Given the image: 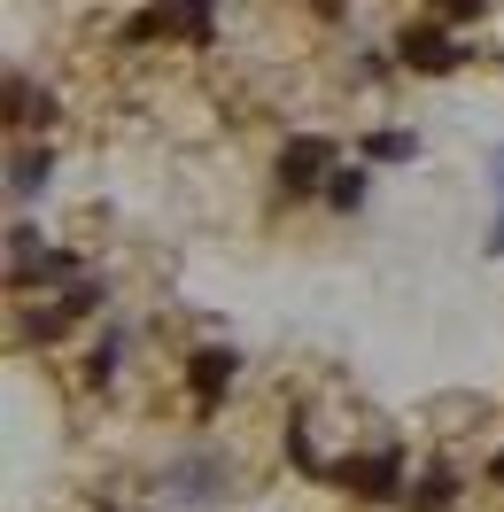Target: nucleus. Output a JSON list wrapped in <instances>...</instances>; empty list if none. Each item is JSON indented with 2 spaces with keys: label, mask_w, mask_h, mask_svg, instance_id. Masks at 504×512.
Here are the masks:
<instances>
[{
  "label": "nucleus",
  "mask_w": 504,
  "mask_h": 512,
  "mask_svg": "<svg viewBox=\"0 0 504 512\" xmlns=\"http://www.w3.org/2000/svg\"><path fill=\"white\" fill-rule=\"evenodd\" d=\"M334 481H342L349 497H365V505H388V497L404 489V458H396V450H365V458H342Z\"/></svg>",
  "instance_id": "f257e3e1"
},
{
  "label": "nucleus",
  "mask_w": 504,
  "mask_h": 512,
  "mask_svg": "<svg viewBox=\"0 0 504 512\" xmlns=\"http://www.w3.org/2000/svg\"><path fill=\"white\" fill-rule=\"evenodd\" d=\"M334 179V140H318V132H303V140H287L280 148V187L287 194H311Z\"/></svg>",
  "instance_id": "f03ea898"
},
{
  "label": "nucleus",
  "mask_w": 504,
  "mask_h": 512,
  "mask_svg": "<svg viewBox=\"0 0 504 512\" xmlns=\"http://www.w3.org/2000/svg\"><path fill=\"white\" fill-rule=\"evenodd\" d=\"M396 63L419 70V78H442V70H458V39L442 32V24H404V39H396Z\"/></svg>",
  "instance_id": "7ed1b4c3"
},
{
  "label": "nucleus",
  "mask_w": 504,
  "mask_h": 512,
  "mask_svg": "<svg viewBox=\"0 0 504 512\" xmlns=\"http://www.w3.org/2000/svg\"><path fill=\"white\" fill-rule=\"evenodd\" d=\"M233 373H241V357H233V350H194V357H187V396H194V412H218V396L233 388Z\"/></svg>",
  "instance_id": "20e7f679"
},
{
  "label": "nucleus",
  "mask_w": 504,
  "mask_h": 512,
  "mask_svg": "<svg viewBox=\"0 0 504 512\" xmlns=\"http://www.w3.org/2000/svg\"><path fill=\"white\" fill-rule=\"evenodd\" d=\"M163 489H171L179 505H202V497H218V489H225V466H218V458H194V466H171V474H163Z\"/></svg>",
  "instance_id": "39448f33"
},
{
  "label": "nucleus",
  "mask_w": 504,
  "mask_h": 512,
  "mask_svg": "<svg viewBox=\"0 0 504 512\" xmlns=\"http://www.w3.org/2000/svg\"><path fill=\"white\" fill-rule=\"evenodd\" d=\"M47 187V148H16V156H8V194H16V202H24V194H39Z\"/></svg>",
  "instance_id": "423d86ee"
},
{
  "label": "nucleus",
  "mask_w": 504,
  "mask_h": 512,
  "mask_svg": "<svg viewBox=\"0 0 504 512\" xmlns=\"http://www.w3.org/2000/svg\"><path fill=\"white\" fill-rule=\"evenodd\" d=\"M47 117H55V101L32 94L24 78H8V125H47Z\"/></svg>",
  "instance_id": "0eeeda50"
},
{
  "label": "nucleus",
  "mask_w": 504,
  "mask_h": 512,
  "mask_svg": "<svg viewBox=\"0 0 504 512\" xmlns=\"http://www.w3.org/2000/svg\"><path fill=\"white\" fill-rule=\"evenodd\" d=\"M163 16L179 39H210V0H163Z\"/></svg>",
  "instance_id": "6e6552de"
},
{
  "label": "nucleus",
  "mask_w": 504,
  "mask_h": 512,
  "mask_svg": "<svg viewBox=\"0 0 504 512\" xmlns=\"http://www.w3.org/2000/svg\"><path fill=\"white\" fill-rule=\"evenodd\" d=\"M411 512H458V481L427 474V481H419V497H411Z\"/></svg>",
  "instance_id": "1a4fd4ad"
},
{
  "label": "nucleus",
  "mask_w": 504,
  "mask_h": 512,
  "mask_svg": "<svg viewBox=\"0 0 504 512\" xmlns=\"http://www.w3.org/2000/svg\"><path fill=\"white\" fill-rule=\"evenodd\" d=\"M326 202H334V210H357V202H365V171H334V179H326Z\"/></svg>",
  "instance_id": "9d476101"
},
{
  "label": "nucleus",
  "mask_w": 504,
  "mask_h": 512,
  "mask_svg": "<svg viewBox=\"0 0 504 512\" xmlns=\"http://www.w3.org/2000/svg\"><path fill=\"white\" fill-rule=\"evenodd\" d=\"M365 156H380V163H404V156H411V132H373V140H365Z\"/></svg>",
  "instance_id": "9b49d317"
},
{
  "label": "nucleus",
  "mask_w": 504,
  "mask_h": 512,
  "mask_svg": "<svg viewBox=\"0 0 504 512\" xmlns=\"http://www.w3.org/2000/svg\"><path fill=\"white\" fill-rule=\"evenodd\" d=\"M287 458H295V466H303V474H318V450H311V435H303V419H295V427H287Z\"/></svg>",
  "instance_id": "f8f14e48"
},
{
  "label": "nucleus",
  "mask_w": 504,
  "mask_h": 512,
  "mask_svg": "<svg viewBox=\"0 0 504 512\" xmlns=\"http://www.w3.org/2000/svg\"><path fill=\"white\" fill-rule=\"evenodd\" d=\"M442 16H481V8H489V0H435Z\"/></svg>",
  "instance_id": "ddd939ff"
},
{
  "label": "nucleus",
  "mask_w": 504,
  "mask_h": 512,
  "mask_svg": "<svg viewBox=\"0 0 504 512\" xmlns=\"http://www.w3.org/2000/svg\"><path fill=\"white\" fill-rule=\"evenodd\" d=\"M489 187H497V202H504V148H497V163H489Z\"/></svg>",
  "instance_id": "4468645a"
},
{
  "label": "nucleus",
  "mask_w": 504,
  "mask_h": 512,
  "mask_svg": "<svg viewBox=\"0 0 504 512\" xmlns=\"http://www.w3.org/2000/svg\"><path fill=\"white\" fill-rule=\"evenodd\" d=\"M489 481H504V450H497V458H489Z\"/></svg>",
  "instance_id": "2eb2a0df"
}]
</instances>
